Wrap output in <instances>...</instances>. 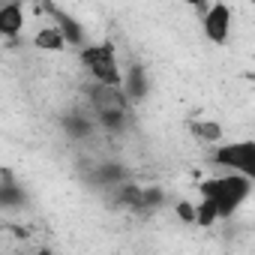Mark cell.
I'll return each mask as SVG.
<instances>
[{
    "label": "cell",
    "mask_w": 255,
    "mask_h": 255,
    "mask_svg": "<svg viewBox=\"0 0 255 255\" xmlns=\"http://www.w3.org/2000/svg\"><path fill=\"white\" fill-rule=\"evenodd\" d=\"M252 180L240 174H213L198 183V225L210 228L222 219H231L252 195Z\"/></svg>",
    "instance_id": "6da1fadb"
},
{
    "label": "cell",
    "mask_w": 255,
    "mask_h": 255,
    "mask_svg": "<svg viewBox=\"0 0 255 255\" xmlns=\"http://www.w3.org/2000/svg\"><path fill=\"white\" fill-rule=\"evenodd\" d=\"M78 63H81V69L93 78V84H99V87H114V90L123 87L126 66L120 63L117 45H114L111 39H96V42H90L87 48H81V51H78Z\"/></svg>",
    "instance_id": "7a4b0ae2"
},
{
    "label": "cell",
    "mask_w": 255,
    "mask_h": 255,
    "mask_svg": "<svg viewBox=\"0 0 255 255\" xmlns=\"http://www.w3.org/2000/svg\"><path fill=\"white\" fill-rule=\"evenodd\" d=\"M90 105H93V120L99 123V129H105V132H123L126 129L132 105L123 96V90L93 84L90 87Z\"/></svg>",
    "instance_id": "3957f363"
},
{
    "label": "cell",
    "mask_w": 255,
    "mask_h": 255,
    "mask_svg": "<svg viewBox=\"0 0 255 255\" xmlns=\"http://www.w3.org/2000/svg\"><path fill=\"white\" fill-rule=\"evenodd\" d=\"M210 162L222 168V174H240L255 183V138L222 141L210 150Z\"/></svg>",
    "instance_id": "277c9868"
},
{
    "label": "cell",
    "mask_w": 255,
    "mask_h": 255,
    "mask_svg": "<svg viewBox=\"0 0 255 255\" xmlns=\"http://www.w3.org/2000/svg\"><path fill=\"white\" fill-rule=\"evenodd\" d=\"M231 27H234V9L228 3L201 6V33L210 45H228Z\"/></svg>",
    "instance_id": "5b68a950"
},
{
    "label": "cell",
    "mask_w": 255,
    "mask_h": 255,
    "mask_svg": "<svg viewBox=\"0 0 255 255\" xmlns=\"http://www.w3.org/2000/svg\"><path fill=\"white\" fill-rule=\"evenodd\" d=\"M123 96L129 99V105L132 108H138V105H144L147 102V96H150V78H147V69L144 66H126V75H123Z\"/></svg>",
    "instance_id": "8992f818"
},
{
    "label": "cell",
    "mask_w": 255,
    "mask_h": 255,
    "mask_svg": "<svg viewBox=\"0 0 255 255\" xmlns=\"http://www.w3.org/2000/svg\"><path fill=\"white\" fill-rule=\"evenodd\" d=\"M48 15H51V18H54V24L63 30V36H66L69 48L81 51V48H87V45H90V42H87V36H84V30H81V24H78V18H72L66 9H60V6H48Z\"/></svg>",
    "instance_id": "52a82bcc"
},
{
    "label": "cell",
    "mask_w": 255,
    "mask_h": 255,
    "mask_svg": "<svg viewBox=\"0 0 255 255\" xmlns=\"http://www.w3.org/2000/svg\"><path fill=\"white\" fill-rule=\"evenodd\" d=\"M90 180H93L99 189L114 192L117 186H123L126 180H129V174H126V168H123L120 162H99V165H93Z\"/></svg>",
    "instance_id": "ba28073f"
},
{
    "label": "cell",
    "mask_w": 255,
    "mask_h": 255,
    "mask_svg": "<svg viewBox=\"0 0 255 255\" xmlns=\"http://www.w3.org/2000/svg\"><path fill=\"white\" fill-rule=\"evenodd\" d=\"M21 33H24V6L18 0H9V3L0 6V36L18 39Z\"/></svg>",
    "instance_id": "9c48e42d"
},
{
    "label": "cell",
    "mask_w": 255,
    "mask_h": 255,
    "mask_svg": "<svg viewBox=\"0 0 255 255\" xmlns=\"http://www.w3.org/2000/svg\"><path fill=\"white\" fill-rule=\"evenodd\" d=\"M189 135L198 144H207L210 150L225 141V129H222L219 120H189Z\"/></svg>",
    "instance_id": "30bf717a"
},
{
    "label": "cell",
    "mask_w": 255,
    "mask_h": 255,
    "mask_svg": "<svg viewBox=\"0 0 255 255\" xmlns=\"http://www.w3.org/2000/svg\"><path fill=\"white\" fill-rule=\"evenodd\" d=\"M33 45H36L39 51H48V54H57V51H66V48H69V42H66L63 30H60L54 21L42 24V27L33 33Z\"/></svg>",
    "instance_id": "8fae6325"
},
{
    "label": "cell",
    "mask_w": 255,
    "mask_h": 255,
    "mask_svg": "<svg viewBox=\"0 0 255 255\" xmlns=\"http://www.w3.org/2000/svg\"><path fill=\"white\" fill-rule=\"evenodd\" d=\"M60 123H63V129H66V135L72 141H87L99 129V123L93 117H87V114H66Z\"/></svg>",
    "instance_id": "7c38bea8"
},
{
    "label": "cell",
    "mask_w": 255,
    "mask_h": 255,
    "mask_svg": "<svg viewBox=\"0 0 255 255\" xmlns=\"http://www.w3.org/2000/svg\"><path fill=\"white\" fill-rule=\"evenodd\" d=\"M18 204H24V189L15 183L12 171L3 168V171H0V207H3V210H12V207H18Z\"/></svg>",
    "instance_id": "4fadbf2b"
},
{
    "label": "cell",
    "mask_w": 255,
    "mask_h": 255,
    "mask_svg": "<svg viewBox=\"0 0 255 255\" xmlns=\"http://www.w3.org/2000/svg\"><path fill=\"white\" fill-rule=\"evenodd\" d=\"M174 213H177L180 222L198 225V204H192V201H177V204H174Z\"/></svg>",
    "instance_id": "5bb4252c"
},
{
    "label": "cell",
    "mask_w": 255,
    "mask_h": 255,
    "mask_svg": "<svg viewBox=\"0 0 255 255\" xmlns=\"http://www.w3.org/2000/svg\"><path fill=\"white\" fill-rule=\"evenodd\" d=\"M33 255H57V252H54V249H51V246H39V249H36V252H33Z\"/></svg>",
    "instance_id": "9a60e30c"
},
{
    "label": "cell",
    "mask_w": 255,
    "mask_h": 255,
    "mask_svg": "<svg viewBox=\"0 0 255 255\" xmlns=\"http://www.w3.org/2000/svg\"><path fill=\"white\" fill-rule=\"evenodd\" d=\"M252 12H255V6H252Z\"/></svg>",
    "instance_id": "2e32d148"
}]
</instances>
